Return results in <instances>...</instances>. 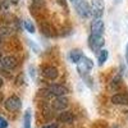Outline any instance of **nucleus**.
<instances>
[{"instance_id":"nucleus-1","label":"nucleus","mask_w":128,"mask_h":128,"mask_svg":"<svg viewBox=\"0 0 128 128\" xmlns=\"http://www.w3.org/2000/svg\"><path fill=\"white\" fill-rule=\"evenodd\" d=\"M92 67H94V62L87 56H83L77 64V72L84 78L88 76V72L92 69Z\"/></svg>"},{"instance_id":"nucleus-2","label":"nucleus","mask_w":128,"mask_h":128,"mask_svg":"<svg viewBox=\"0 0 128 128\" xmlns=\"http://www.w3.org/2000/svg\"><path fill=\"white\" fill-rule=\"evenodd\" d=\"M90 5H91V14H92L94 19L101 18L104 14V10H105L104 0H92Z\"/></svg>"},{"instance_id":"nucleus-3","label":"nucleus","mask_w":128,"mask_h":128,"mask_svg":"<svg viewBox=\"0 0 128 128\" xmlns=\"http://www.w3.org/2000/svg\"><path fill=\"white\" fill-rule=\"evenodd\" d=\"M76 10L81 18H87L91 16V5L86 0H80L76 4Z\"/></svg>"},{"instance_id":"nucleus-4","label":"nucleus","mask_w":128,"mask_h":128,"mask_svg":"<svg viewBox=\"0 0 128 128\" xmlns=\"http://www.w3.org/2000/svg\"><path fill=\"white\" fill-rule=\"evenodd\" d=\"M4 106L8 112H17L20 109V106H22V101L18 96H10L4 102Z\"/></svg>"},{"instance_id":"nucleus-5","label":"nucleus","mask_w":128,"mask_h":128,"mask_svg":"<svg viewBox=\"0 0 128 128\" xmlns=\"http://www.w3.org/2000/svg\"><path fill=\"white\" fill-rule=\"evenodd\" d=\"M48 92L51 96H56V98H60V96H64L66 94H68V88L63 84L59 83H52L48 87Z\"/></svg>"},{"instance_id":"nucleus-6","label":"nucleus","mask_w":128,"mask_h":128,"mask_svg":"<svg viewBox=\"0 0 128 128\" xmlns=\"http://www.w3.org/2000/svg\"><path fill=\"white\" fill-rule=\"evenodd\" d=\"M104 44H105V40H104L102 36H92L91 35L88 37V45H90V48H91V50L94 52L95 51H100L102 49Z\"/></svg>"},{"instance_id":"nucleus-7","label":"nucleus","mask_w":128,"mask_h":128,"mask_svg":"<svg viewBox=\"0 0 128 128\" xmlns=\"http://www.w3.org/2000/svg\"><path fill=\"white\" fill-rule=\"evenodd\" d=\"M104 30H105V26H104V20L101 18L92 20V23H91V35L92 36H102Z\"/></svg>"},{"instance_id":"nucleus-8","label":"nucleus","mask_w":128,"mask_h":128,"mask_svg":"<svg viewBox=\"0 0 128 128\" xmlns=\"http://www.w3.org/2000/svg\"><path fill=\"white\" fill-rule=\"evenodd\" d=\"M42 74H44L45 78L54 81V80H56L58 76H59V70H58V68L54 67V66H46V67L42 68Z\"/></svg>"},{"instance_id":"nucleus-9","label":"nucleus","mask_w":128,"mask_h":128,"mask_svg":"<svg viewBox=\"0 0 128 128\" xmlns=\"http://www.w3.org/2000/svg\"><path fill=\"white\" fill-rule=\"evenodd\" d=\"M2 67H3L4 69H8V70L14 69V68L17 67V59H16L14 56H12V55L4 56V58L2 59Z\"/></svg>"},{"instance_id":"nucleus-10","label":"nucleus","mask_w":128,"mask_h":128,"mask_svg":"<svg viewBox=\"0 0 128 128\" xmlns=\"http://www.w3.org/2000/svg\"><path fill=\"white\" fill-rule=\"evenodd\" d=\"M68 98H66V96H60V98H56L54 100V102H52V108L56 109V110H64L68 106Z\"/></svg>"},{"instance_id":"nucleus-11","label":"nucleus","mask_w":128,"mask_h":128,"mask_svg":"<svg viewBox=\"0 0 128 128\" xmlns=\"http://www.w3.org/2000/svg\"><path fill=\"white\" fill-rule=\"evenodd\" d=\"M110 100L115 105H124V104H128V95H126V94H115V95L112 96Z\"/></svg>"},{"instance_id":"nucleus-12","label":"nucleus","mask_w":128,"mask_h":128,"mask_svg":"<svg viewBox=\"0 0 128 128\" xmlns=\"http://www.w3.org/2000/svg\"><path fill=\"white\" fill-rule=\"evenodd\" d=\"M83 52L80 50V49H73L69 51V60L74 64H78V62L83 58Z\"/></svg>"},{"instance_id":"nucleus-13","label":"nucleus","mask_w":128,"mask_h":128,"mask_svg":"<svg viewBox=\"0 0 128 128\" xmlns=\"http://www.w3.org/2000/svg\"><path fill=\"white\" fill-rule=\"evenodd\" d=\"M108 56H109V51L106 49H101L99 51V55H98V62H99V66H102V64L108 60Z\"/></svg>"},{"instance_id":"nucleus-14","label":"nucleus","mask_w":128,"mask_h":128,"mask_svg":"<svg viewBox=\"0 0 128 128\" xmlns=\"http://www.w3.org/2000/svg\"><path fill=\"white\" fill-rule=\"evenodd\" d=\"M59 120L63 123H72L73 122V114L70 112H63L59 115Z\"/></svg>"},{"instance_id":"nucleus-15","label":"nucleus","mask_w":128,"mask_h":128,"mask_svg":"<svg viewBox=\"0 0 128 128\" xmlns=\"http://www.w3.org/2000/svg\"><path fill=\"white\" fill-rule=\"evenodd\" d=\"M31 119H32L31 110L27 109L24 112V115H23V128H32L31 127Z\"/></svg>"},{"instance_id":"nucleus-16","label":"nucleus","mask_w":128,"mask_h":128,"mask_svg":"<svg viewBox=\"0 0 128 128\" xmlns=\"http://www.w3.org/2000/svg\"><path fill=\"white\" fill-rule=\"evenodd\" d=\"M23 27L26 28L27 32H30V34H35V26H34V23H32L30 19H26L23 22Z\"/></svg>"},{"instance_id":"nucleus-17","label":"nucleus","mask_w":128,"mask_h":128,"mask_svg":"<svg viewBox=\"0 0 128 128\" xmlns=\"http://www.w3.org/2000/svg\"><path fill=\"white\" fill-rule=\"evenodd\" d=\"M41 30H42V34H45L46 36H51L52 34L50 32V27H48L46 24H42L41 26Z\"/></svg>"},{"instance_id":"nucleus-18","label":"nucleus","mask_w":128,"mask_h":128,"mask_svg":"<svg viewBox=\"0 0 128 128\" xmlns=\"http://www.w3.org/2000/svg\"><path fill=\"white\" fill-rule=\"evenodd\" d=\"M0 128H8V120L4 116H0Z\"/></svg>"},{"instance_id":"nucleus-19","label":"nucleus","mask_w":128,"mask_h":128,"mask_svg":"<svg viewBox=\"0 0 128 128\" xmlns=\"http://www.w3.org/2000/svg\"><path fill=\"white\" fill-rule=\"evenodd\" d=\"M41 128H58V123H50L46 126H42Z\"/></svg>"},{"instance_id":"nucleus-20","label":"nucleus","mask_w":128,"mask_h":128,"mask_svg":"<svg viewBox=\"0 0 128 128\" xmlns=\"http://www.w3.org/2000/svg\"><path fill=\"white\" fill-rule=\"evenodd\" d=\"M30 76H31V78H35V76H36V73H35V68L32 67V66H30Z\"/></svg>"},{"instance_id":"nucleus-21","label":"nucleus","mask_w":128,"mask_h":128,"mask_svg":"<svg viewBox=\"0 0 128 128\" xmlns=\"http://www.w3.org/2000/svg\"><path fill=\"white\" fill-rule=\"evenodd\" d=\"M126 62L128 64V44L126 45Z\"/></svg>"},{"instance_id":"nucleus-22","label":"nucleus","mask_w":128,"mask_h":128,"mask_svg":"<svg viewBox=\"0 0 128 128\" xmlns=\"http://www.w3.org/2000/svg\"><path fill=\"white\" fill-rule=\"evenodd\" d=\"M3 83H4V82H3V78H2V77H0V87H2V86H3Z\"/></svg>"},{"instance_id":"nucleus-23","label":"nucleus","mask_w":128,"mask_h":128,"mask_svg":"<svg viewBox=\"0 0 128 128\" xmlns=\"http://www.w3.org/2000/svg\"><path fill=\"white\" fill-rule=\"evenodd\" d=\"M70 2H72V3H76V4H77V3L80 2V0H70Z\"/></svg>"},{"instance_id":"nucleus-24","label":"nucleus","mask_w":128,"mask_h":128,"mask_svg":"<svg viewBox=\"0 0 128 128\" xmlns=\"http://www.w3.org/2000/svg\"><path fill=\"white\" fill-rule=\"evenodd\" d=\"M114 2H115V3H120V2H122V0H114Z\"/></svg>"},{"instance_id":"nucleus-25","label":"nucleus","mask_w":128,"mask_h":128,"mask_svg":"<svg viewBox=\"0 0 128 128\" xmlns=\"http://www.w3.org/2000/svg\"><path fill=\"white\" fill-rule=\"evenodd\" d=\"M2 59H3V58H2V55H0V64H2Z\"/></svg>"}]
</instances>
